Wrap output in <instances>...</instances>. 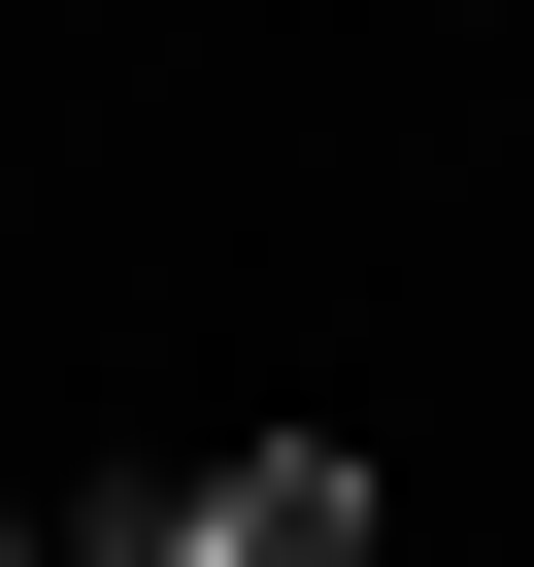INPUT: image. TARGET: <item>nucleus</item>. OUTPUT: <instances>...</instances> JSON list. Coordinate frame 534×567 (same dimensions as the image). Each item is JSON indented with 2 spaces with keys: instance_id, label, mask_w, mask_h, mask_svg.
<instances>
[{
  "instance_id": "obj_1",
  "label": "nucleus",
  "mask_w": 534,
  "mask_h": 567,
  "mask_svg": "<svg viewBox=\"0 0 534 567\" xmlns=\"http://www.w3.org/2000/svg\"><path fill=\"white\" fill-rule=\"evenodd\" d=\"M0 567H34V501H0Z\"/></svg>"
}]
</instances>
